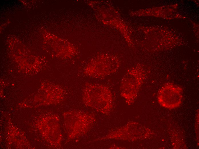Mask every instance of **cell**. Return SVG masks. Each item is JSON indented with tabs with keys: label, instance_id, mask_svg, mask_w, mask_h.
Wrapping results in <instances>:
<instances>
[{
	"label": "cell",
	"instance_id": "5b68a950",
	"mask_svg": "<svg viewBox=\"0 0 199 149\" xmlns=\"http://www.w3.org/2000/svg\"><path fill=\"white\" fill-rule=\"evenodd\" d=\"M114 59L102 57L91 63L83 70L84 75L95 78H103L116 72L120 65Z\"/></svg>",
	"mask_w": 199,
	"mask_h": 149
},
{
	"label": "cell",
	"instance_id": "277c9868",
	"mask_svg": "<svg viewBox=\"0 0 199 149\" xmlns=\"http://www.w3.org/2000/svg\"><path fill=\"white\" fill-rule=\"evenodd\" d=\"M182 88L172 83L164 84L158 93V103L161 106L167 109L179 107L182 103Z\"/></svg>",
	"mask_w": 199,
	"mask_h": 149
},
{
	"label": "cell",
	"instance_id": "3957f363",
	"mask_svg": "<svg viewBox=\"0 0 199 149\" xmlns=\"http://www.w3.org/2000/svg\"><path fill=\"white\" fill-rule=\"evenodd\" d=\"M145 78L144 70L137 66L127 70L121 81L120 94L130 105L135 101Z\"/></svg>",
	"mask_w": 199,
	"mask_h": 149
},
{
	"label": "cell",
	"instance_id": "7a4b0ae2",
	"mask_svg": "<svg viewBox=\"0 0 199 149\" xmlns=\"http://www.w3.org/2000/svg\"><path fill=\"white\" fill-rule=\"evenodd\" d=\"M64 117L68 142L85 135L95 120L93 114L79 110L67 111L64 114Z\"/></svg>",
	"mask_w": 199,
	"mask_h": 149
},
{
	"label": "cell",
	"instance_id": "6da1fadb",
	"mask_svg": "<svg viewBox=\"0 0 199 149\" xmlns=\"http://www.w3.org/2000/svg\"><path fill=\"white\" fill-rule=\"evenodd\" d=\"M82 93V101L85 106L104 114L110 113L113 107V98L111 91L107 87L87 83Z\"/></svg>",
	"mask_w": 199,
	"mask_h": 149
}]
</instances>
